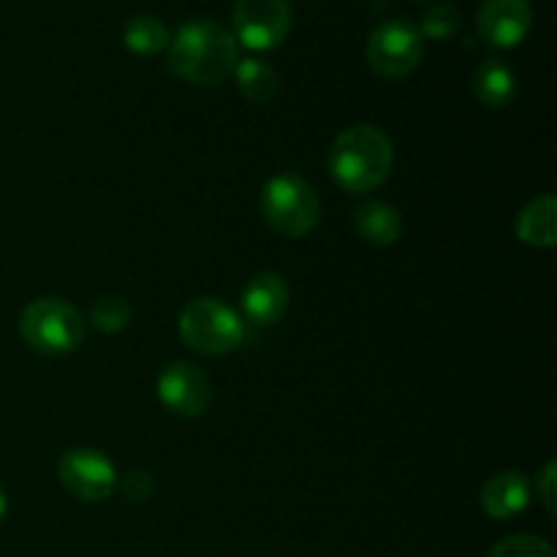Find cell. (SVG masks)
<instances>
[{
	"label": "cell",
	"instance_id": "19",
	"mask_svg": "<svg viewBox=\"0 0 557 557\" xmlns=\"http://www.w3.org/2000/svg\"><path fill=\"white\" fill-rule=\"evenodd\" d=\"M419 33L422 38H433V41H446V38L457 36V30L462 27V14L457 5L451 3H441L428 9V14L422 16L419 22Z\"/></svg>",
	"mask_w": 557,
	"mask_h": 557
},
{
	"label": "cell",
	"instance_id": "3",
	"mask_svg": "<svg viewBox=\"0 0 557 557\" xmlns=\"http://www.w3.org/2000/svg\"><path fill=\"white\" fill-rule=\"evenodd\" d=\"M20 335L33 351L63 357L85 341V321L71 302L58 297L33 299L20 315Z\"/></svg>",
	"mask_w": 557,
	"mask_h": 557
},
{
	"label": "cell",
	"instance_id": "4",
	"mask_svg": "<svg viewBox=\"0 0 557 557\" xmlns=\"http://www.w3.org/2000/svg\"><path fill=\"white\" fill-rule=\"evenodd\" d=\"M261 212L281 237H305L321 221V201L313 185L299 174H275L261 188Z\"/></svg>",
	"mask_w": 557,
	"mask_h": 557
},
{
	"label": "cell",
	"instance_id": "6",
	"mask_svg": "<svg viewBox=\"0 0 557 557\" xmlns=\"http://www.w3.org/2000/svg\"><path fill=\"white\" fill-rule=\"evenodd\" d=\"M424 58V38L411 20H389L368 38V63L384 79L413 74Z\"/></svg>",
	"mask_w": 557,
	"mask_h": 557
},
{
	"label": "cell",
	"instance_id": "13",
	"mask_svg": "<svg viewBox=\"0 0 557 557\" xmlns=\"http://www.w3.org/2000/svg\"><path fill=\"white\" fill-rule=\"evenodd\" d=\"M517 237L531 248H555L557 245V201L544 194L528 201L517 218Z\"/></svg>",
	"mask_w": 557,
	"mask_h": 557
},
{
	"label": "cell",
	"instance_id": "14",
	"mask_svg": "<svg viewBox=\"0 0 557 557\" xmlns=\"http://www.w3.org/2000/svg\"><path fill=\"white\" fill-rule=\"evenodd\" d=\"M354 223H357L359 237L379 248H389L403 237L400 212L386 201H364L354 215Z\"/></svg>",
	"mask_w": 557,
	"mask_h": 557
},
{
	"label": "cell",
	"instance_id": "12",
	"mask_svg": "<svg viewBox=\"0 0 557 557\" xmlns=\"http://www.w3.org/2000/svg\"><path fill=\"white\" fill-rule=\"evenodd\" d=\"M528 500H531V482L522 471L495 473L482 490V509L493 520H511L522 515Z\"/></svg>",
	"mask_w": 557,
	"mask_h": 557
},
{
	"label": "cell",
	"instance_id": "8",
	"mask_svg": "<svg viewBox=\"0 0 557 557\" xmlns=\"http://www.w3.org/2000/svg\"><path fill=\"white\" fill-rule=\"evenodd\" d=\"M58 479L65 493L85 504H101L117 490V471L98 449H71L60 457Z\"/></svg>",
	"mask_w": 557,
	"mask_h": 557
},
{
	"label": "cell",
	"instance_id": "20",
	"mask_svg": "<svg viewBox=\"0 0 557 557\" xmlns=\"http://www.w3.org/2000/svg\"><path fill=\"white\" fill-rule=\"evenodd\" d=\"M487 557H555V549L544 539L517 533V536H509L495 544Z\"/></svg>",
	"mask_w": 557,
	"mask_h": 557
},
{
	"label": "cell",
	"instance_id": "1",
	"mask_svg": "<svg viewBox=\"0 0 557 557\" xmlns=\"http://www.w3.org/2000/svg\"><path fill=\"white\" fill-rule=\"evenodd\" d=\"M239 63L237 38L215 20L185 22L169 41V69L188 85H221Z\"/></svg>",
	"mask_w": 557,
	"mask_h": 557
},
{
	"label": "cell",
	"instance_id": "7",
	"mask_svg": "<svg viewBox=\"0 0 557 557\" xmlns=\"http://www.w3.org/2000/svg\"><path fill=\"white\" fill-rule=\"evenodd\" d=\"M288 30H292L288 0H237L234 3V38L253 52L281 47Z\"/></svg>",
	"mask_w": 557,
	"mask_h": 557
},
{
	"label": "cell",
	"instance_id": "15",
	"mask_svg": "<svg viewBox=\"0 0 557 557\" xmlns=\"http://www.w3.org/2000/svg\"><path fill=\"white\" fill-rule=\"evenodd\" d=\"M473 92L487 109H506L517 96V76L504 60H484L473 74Z\"/></svg>",
	"mask_w": 557,
	"mask_h": 557
},
{
	"label": "cell",
	"instance_id": "16",
	"mask_svg": "<svg viewBox=\"0 0 557 557\" xmlns=\"http://www.w3.org/2000/svg\"><path fill=\"white\" fill-rule=\"evenodd\" d=\"M234 76H237L239 92L253 103H267L270 98H275L277 87H281V76H277V71L272 69L267 60H259V58L239 60L237 69H234Z\"/></svg>",
	"mask_w": 557,
	"mask_h": 557
},
{
	"label": "cell",
	"instance_id": "5",
	"mask_svg": "<svg viewBox=\"0 0 557 557\" xmlns=\"http://www.w3.org/2000/svg\"><path fill=\"white\" fill-rule=\"evenodd\" d=\"M180 337L205 357H221L245 341V324L228 305L215 297L190 299L180 313Z\"/></svg>",
	"mask_w": 557,
	"mask_h": 557
},
{
	"label": "cell",
	"instance_id": "22",
	"mask_svg": "<svg viewBox=\"0 0 557 557\" xmlns=\"http://www.w3.org/2000/svg\"><path fill=\"white\" fill-rule=\"evenodd\" d=\"M555 473H557V466L549 460L547 466H544V471L536 476V495L549 515H555L557 511V476Z\"/></svg>",
	"mask_w": 557,
	"mask_h": 557
},
{
	"label": "cell",
	"instance_id": "21",
	"mask_svg": "<svg viewBox=\"0 0 557 557\" xmlns=\"http://www.w3.org/2000/svg\"><path fill=\"white\" fill-rule=\"evenodd\" d=\"M123 493L128 495L134 504H145V500H150L152 493H156V482H152V476L147 471L134 468V471H128L123 476Z\"/></svg>",
	"mask_w": 557,
	"mask_h": 557
},
{
	"label": "cell",
	"instance_id": "23",
	"mask_svg": "<svg viewBox=\"0 0 557 557\" xmlns=\"http://www.w3.org/2000/svg\"><path fill=\"white\" fill-rule=\"evenodd\" d=\"M5 511H9V498H5L3 487H0V522L5 520Z\"/></svg>",
	"mask_w": 557,
	"mask_h": 557
},
{
	"label": "cell",
	"instance_id": "10",
	"mask_svg": "<svg viewBox=\"0 0 557 557\" xmlns=\"http://www.w3.org/2000/svg\"><path fill=\"white\" fill-rule=\"evenodd\" d=\"M479 36L495 49H511L525 41L533 25L531 0H482Z\"/></svg>",
	"mask_w": 557,
	"mask_h": 557
},
{
	"label": "cell",
	"instance_id": "11",
	"mask_svg": "<svg viewBox=\"0 0 557 557\" xmlns=\"http://www.w3.org/2000/svg\"><path fill=\"white\" fill-rule=\"evenodd\" d=\"M288 302H292V292L275 272H261V275L250 277L243 292L245 319L256 326L277 324L286 315Z\"/></svg>",
	"mask_w": 557,
	"mask_h": 557
},
{
	"label": "cell",
	"instance_id": "18",
	"mask_svg": "<svg viewBox=\"0 0 557 557\" xmlns=\"http://www.w3.org/2000/svg\"><path fill=\"white\" fill-rule=\"evenodd\" d=\"M90 324L96 326L98 332H107V335H117L125 326L131 324V305L128 299L123 297H101L92 302L90 308Z\"/></svg>",
	"mask_w": 557,
	"mask_h": 557
},
{
	"label": "cell",
	"instance_id": "17",
	"mask_svg": "<svg viewBox=\"0 0 557 557\" xmlns=\"http://www.w3.org/2000/svg\"><path fill=\"white\" fill-rule=\"evenodd\" d=\"M125 47L134 54H158L169 47V30L161 20L150 14H139L125 22L123 27Z\"/></svg>",
	"mask_w": 557,
	"mask_h": 557
},
{
	"label": "cell",
	"instance_id": "9",
	"mask_svg": "<svg viewBox=\"0 0 557 557\" xmlns=\"http://www.w3.org/2000/svg\"><path fill=\"white\" fill-rule=\"evenodd\" d=\"M158 400L163 408L183 419H196L210 408V375L194 362H172L158 375Z\"/></svg>",
	"mask_w": 557,
	"mask_h": 557
},
{
	"label": "cell",
	"instance_id": "2",
	"mask_svg": "<svg viewBox=\"0 0 557 557\" xmlns=\"http://www.w3.org/2000/svg\"><path fill=\"white\" fill-rule=\"evenodd\" d=\"M395 163V147L381 128L370 123L351 125L330 147L332 180L346 194H370L386 183Z\"/></svg>",
	"mask_w": 557,
	"mask_h": 557
}]
</instances>
